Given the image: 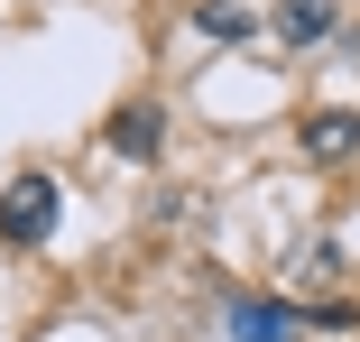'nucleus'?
Here are the masks:
<instances>
[{
    "instance_id": "f257e3e1",
    "label": "nucleus",
    "mask_w": 360,
    "mask_h": 342,
    "mask_svg": "<svg viewBox=\"0 0 360 342\" xmlns=\"http://www.w3.org/2000/svg\"><path fill=\"white\" fill-rule=\"evenodd\" d=\"M0 232H10L19 250H37V241L56 232V185H46V176H19L10 194H0Z\"/></svg>"
},
{
    "instance_id": "f03ea898",
    "label": "nucleus",
    "mask_w": 360,
    "mask_h": 342,
    "mask_svg": "<svg viewBox=\"0 0 360 342\" xmlns=\"http://www.w3.org/2000/svg\"><path fill=\"white\" fill-rule=\"evenodd\" d=\"M296 324H305L296 305H268V296H231V333H240V342H286Z\"/></svg>"
},
{
    "instance_id": "7ed1b4c3",
    "label": "nucleus",
    "mask_w": 360,
    "mask_h": 342,
    "mask_svg": "<svg viewBox=\"0 0 360 342\" xmlns=\"http://www.w3.org/2000/svg\"><path fill=\"white\" fill-rule=\"evenodd\" d=\"M111 148H120V158H139V167H148V158L167 148V120H158L148 102H129V111L111 120Z\"/></svg>"
},
{
    "instance_id": "20e7f679",
    "label": "nucleus",
    "mask_w": 360,
    "mask_h": 342,
    "mask_svg": "<svg viewBox=\"0 0 360 342\" xmlns=\"http://www.w3.org/2000/svg\"><path fill=\"white\" fill-rule=\"evenodd\" d=\"M333 37V0H277V46H323Z\"/></svg>"
},
{
    "instance_id": "39448f33",
    "label": "nucleus",
    "mask_w": 360,
    "mask_h": 342,
    "mask_svg": "<svg viewBox=\"0 0 360 342\" xmlns=\"http://www.w3.org/2000/svg\"><path fill=\"white\" fill-rule=\"evenodd\" d=\"M194 28L222 37V46H250L259 37V10H250V0H194Z\"/></svg>"
},
{
    "instance_id": "423d86ee",
    "label": "nucleus",
    "mask_w": 360,
    "mask_h": 342,
    "mask_svg": "<svg viewBox=\"0 0 360 342\" xmlns=\"http://www.w3.org/2000/svg\"><path fill=\"white\" fill-rule=\"evenodd\" d=\"M351 148H360V111H314V120H305V158L333 167V158H351Z\"/></svg>"
},
{
    "instance_id": "0eeeda50",
    "label": "nucleus",
    "mask_w": 360,
    "mask_h": 342,
    "mask_svg": "<svg viewBox=\"0 0 360 342\" xmlns=\"http://www.w3.org/2000/svg\"><path fill=\"white\" fill-rule=\"evenodd\" d=\"M333 268H342V250H333V241H314V250L296 259V287H323V278H333Z\"/></svg>"
}]
</instances>
